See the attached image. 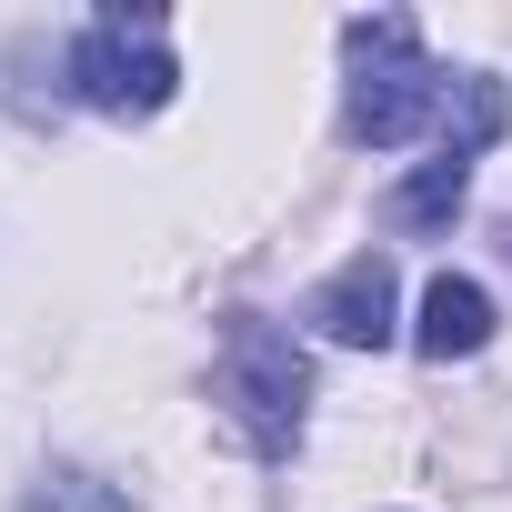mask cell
<instances>
[{"label":"cell","instance_id":"1","mask_svg":"<svg viewBox=\"0 0 512 512\" xmlns=\"http://www.w3.org/2000/svg\"><path fill=\"white\" fill-rule=\"evenodd\" d=\"M211 402H221V422L262 452V462H282V452L302 442V422H312V362H302V342H292L282 322H262V312H231V322H221Z\"/></svg>","mask_w":512,"mask_h":512},{"label":"cell","instance_id":"2","mask_svg":"<svg viewBox=\"0 0 512 512\" xmlns=\"http://www.w3.org/2000/svg\"><path fill=\"white\" fill-rule=\"evenodd\" d=\"M352 41V101H342V141L362 151H402L412 131H442V71L422 61V21L412 11H372L342 31Z\"/></svg>","mask_w":512,"mask_h":512},{"label":"cell","instance_id":"3","mask_svg":"<svg viewBox=\"0 0 512 512\" xmlns=\"http://www.w3.org/2000/svg\"><path fill=\"white\" fill-rule=\"evenodd\" d=\"M71 91L91 101V111H111V121H151L171 91H181V61L161 51V11H111L71 41Z\"/></svg>","mask_w":512,"mask_h":512},{"label":"cell","instance_id":"4","mask_svg":"<svg viewBox=\"0 0 512 512\" xmlns=\"http://www.w3.org/2000/svg\"><path fill=\"white\" fill-rule=\"evenodd\" d=\"M402 322V292H392V251H352V262L312 292V332L342 342V352H382Z\"/></svg>","mask_w":512,"mask_h":512},{"label":"cell","instance_id":"5","mask_svg":"<svg viewBox=\"0 0 512 512\" xmlns=\"http://www.w3.org/2000/svg\"><path fill=\"white\" fill-rule=\"evenodd\" d=\"M492 342V292L462 282V272H432L422 282V322H412V352L422 362H472Z\"/></svg>","mask_w":512,"mask_h":512},{"label":"cell","instance_id":"6","mask_svg":"<svg viewBox=\"0 0 512 512\" xmlns=\"http://www.w3.org/2000/svg\"><path fill=\"white\" fill-rule=\"evenodd\" d=\"M502 121H512L502 81H492V71H462V81H452V101H442V141H432V151L472 171V161H482V151L502 141Z\"/></svg>","mask_w":512,"mask_h":512},{"label":"cell","instance_id":"7","mask_svg":"<svg viewBox=\"0 0 512 512\" xmlns=\"http://www.w3.org/2000/svg\"><path fill=\"white\" fill-rule=\"evenodd\" d=\"M462 191H472V171L432 151V161H422L412 181H392V221H402V231H442V221L462 211Z\"/></svg>","mask_w":512,"mask_h":512},{"label":"cell","instance_id":"8","mask_svg":"<svg viewBox=\"0 0 512 512\" xmlns=\"http://www.w3.org/2000/svg\"><path fill=\"white\" fill-rule=\"evenodd\" d=\"M31 512H131V502L91 472H51V482H31Z\"/></svg>","mask_w":512,"mask_h":512}]
</instances>
